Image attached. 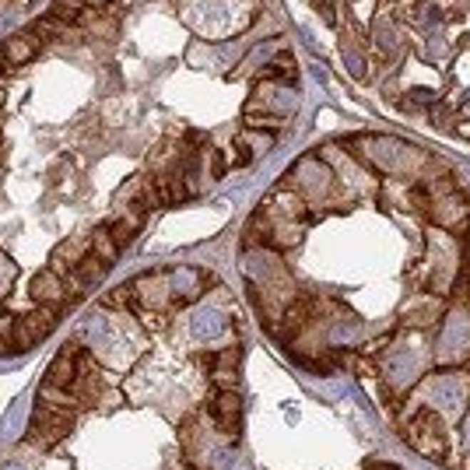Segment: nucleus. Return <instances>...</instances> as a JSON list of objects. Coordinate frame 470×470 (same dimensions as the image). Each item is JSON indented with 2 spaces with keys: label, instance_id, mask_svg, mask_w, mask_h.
Here are the masks:
<instances>
[{
  "label": "nucleus",
  "instance_id": "obj_1",
  "mask_svg": "<svg viewBox=\"0 0 470 470\" xmlns=\"http://www.w3.org/2000/svg\"><path fill=\"white\" fill-rule=\"evenodd\" d=\"M71 411L67 407H56V404H39V411H36V418H32V442H39V446H53V442H60L63 435H67V428H71Z\"/></svg>",
  "mask_w": 470,
  "mask_h": 470
},
{
  "label": "nucleus",
  "instance_id": "obj_2",
  "mask_svg": "<svg viewBox=\"0 0 470 470\" xmlns=\"http://www.w3.org/2000/svg\"><path fill=\"white\" fill-rule=\"evenodd\" d=\"M239 418H242V400H239V393L235 389H218L211 400V422L218 431H225V435H232L235 428H239Z\"/></svg>",
  "mask_w": 470,
  "mask_h": 470
},
{
  "label": "nucleus",
  "instance_id": "obj_3",
  "mask_svg": "<svg viewBox=\"0 0 470 470\" xmlns=\"http://www.w3.org/2000/svg\"><path fill=\"white\" fill-rule=\"evenodd\" d=\"M32 295L39 302H63L67 299V292H63V285H60V277L53 274V270H46V274H39L36 281H32Z\"/></svg>",
  "mask_w": 470,
  "mask_h": 470
},
{
  "label": "nucleus",
  "instance_id": "obj_4",
  "mask_svg": "<svg viewBox=\"0 0 470 470\" xmlns=\"http://www.w3.org/2000/svg\"><path fill=\"white\" fill-rule=\"evenodd\" d=\"M91 253H95V257H102L106 263H113L116 253H120V246H116V239L109 235V228H106V225L95 232V239H91Z\"/></svg>",
  "mask_w": 470,
  "mask_h": 470
},
{
  "label": "nucleus",
  "instance_id": "obj_5",
  "mask_svg": "<svg viewBox=\"0 0 470 470\" xmlns=\"http://www.w3.org/2000/svg\"><path fill=\"white\" fill-rule=\"evenodd\" d=\"M85 11H88V7L81 4V0H56L49 14H53V18H60V21H67V25H78V21L85 18Z\"/></svg>",
  "mask_w": 470,
  "mask_h": 470
},
{
  "label": "nucleus",
  "instance_id": "obj_6",
  "mask_svg": "<svg viewBox=\"0 0 470 470\" xmlns=\"http://www.w3.org/2000/svg\"><path fill=\"white\" fill-rule=\"evenodd\" d=\"M211 362H218V365H239V347H228V351H221V354H211ZM228 369H218L214 372V379L218 383H228Z\"/></svg>",
  "mask_w": 470,
  "mask_h": 470
},
{
  "label": "nucleus",
  "instance_id": "obj_7",
  "mask_svg": "<svg viewBox=\"0 0 470 470\" xmlns=\"http://www.w3.org/2000/svg\"><path fill=\"white\" fill-rule=\"evenodd\" d=\"M4 53L11 56V63H21V60H29V56H32V46H25V43H7V46H4Z\"/></svg>",
  "mask_w": 470,
  "mask_h": 470
},
{
  "label": "nucleus",
  "instance_id": "obj_8",
  "mask_svg": "<svg viewBox=\"0 0 470 470\" xmlns=\"http://www.w3.org/2000/svg\"><path fill=\"white\" fill-rule=\"evenodd\" d=\"M414 98H418V102H435V95L425 91V88H418V91H414Z\"/></svg>",
  "mask_w": 470,
  "mask_h": 470
}]
</instances>
